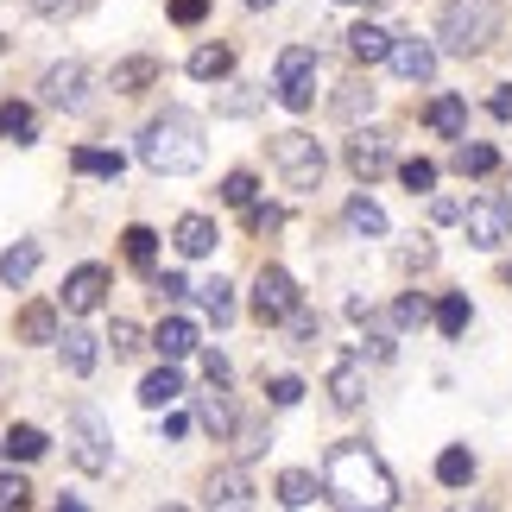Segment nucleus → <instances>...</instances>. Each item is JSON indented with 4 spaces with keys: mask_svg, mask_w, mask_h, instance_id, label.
<instances>
[{
    "mask_svg": "<svg viewBox=\"0 0 512 512\" xmlns=\"http://www.w3.org/2000/svg\"><path fill=\"white\" fill-rule=\"evenodd\" d=\"M323 487H329V500H336V506H392V500H399L386 462L373 456L367 443H336V449H329Z\"/></svg>",
    "mask_w": 512,
    "mask_h": 512,
    "instance_id": "1",
    "label": "nucleus"
},
{
    "mask_svg": "<svg viewBox=\"0 0 512 512\" xmlns=\"http://www.w3.org/2000/svg\"><path fill=\"white\" fill-rule=\"evenodd\" d=\"M209 159V146H203V121L184 108H165L159 121H146L140 133V165L146 171H159V177H190V171H203Z\"/></svg>",
    "mask_w": 512,
    "mask_h": 512,
    "instance_id": "2",
    "label": "nucleus"
},
{
    "mask_svg": "<svg viewBox=\"0 0 512 512\" xmlns=\"http://www.w3.org/2000/svg\"><path fill=\"white\" fill-rule=\"evenodd\" d=\"M437 38L449 57H475L500 38V0H449L437 19Z\"/></svg>",
    "mask_w": 512,
    "mask_h": 512,
    "instance_id": "3",
    "label": "nucleus"
},
{
    "mask_svg": "<svg viewBox=\"0 0 512 512\" xmlns=\"http://www.w3.org/2000/svg\"><path fill=\"white\" fill-rule=\"evenodd\" d=\"M272 89L291 114H304L317 102V45H285L279 51V70H272Z\"/></svg>",
    "mask_w": 512,
    "mask_h": 512,
    "instance_id": "4",
    "label": "nucleus"
},
{
    "mask_svg": "<svg viewBox=\"0 0 512 512\" xmlns=\"http://www.w3.org/2000/svg\"><path fill=\"white\" fill-rule=\"evenodd\" d=\"M272 165L285 171V184H291V190H317V184H323V171H329L323 146L310 140V133H279V140H272Z\"/></svg>",
    "mask_w": 512,
    "mask_h": 512,
    "instance_id": "5",
    "label": "nucleus"
},
{
    "mask_svg": "<svg viewBox=\"0 0 512 512\" xmlns=\"http://www.w3.org/2000/svg\"><path fill=\"white\" fill-rule=\"evenodd\" d=\"M462 228H468V247H481V253L506 247L512 241V196H500V190L475 196V203L462 209Z\"/></svg>",
    "mask_w": 512,
    "mask_h": 512,
    "instance_id": "6",
    "label": "nucleus"
},
{
    "mask_svg": "<svg viewBox=\"0 0 512 512\" xmlns=\"http://www.w3.org/2000/svg\"><path fill=\"white\" fill-rule=\"evenodd\" d=\"M298 304H304L298 279H291L285 266H260V279H253V317L272 329V323H291V310H298Z\"/></svg>",
    "mask_w": 512,
    "mask_h": 512,
    "instance_id": "7",
    "label": "nucleus"
},
{
    "mask_svg": "<svg viewBox=\"0 0 512 512\" xmlns=\"http://www.w3.org/2000/svg\"><path fill=\"white\" fill-rule=\"evenodd\" d=\"M70 443H76V468H83V475H102V468L114 462L108 424H102V411H95V405H76L70 411Z\"/></svg>",
    "mask_w": 512,
    "mask_h": 512,
    "instance_id": "8",
    "label": "nucleus"
},
{
    "mask_svg": "<svg viewBox=\"0 0 512 512\" xmlns=\"http://www.w3.org/2000/svg\"><path fill=\"white\" fill-rule=\"evenodd\" d=\"M386 64L399 70L405 83H430V76H437V45H430V38H411V32H392Z\"/></svg>",
    "mask_w": 512,
    "mask_h": 512,
    "instance_id": "9",
    "label": "nucleus"
},
{
    "mask_svg": "<svg viewBox=\"0 0 512 512\" xmlns=\"http://www.w3.org/2000/svg\"><path fill=\"white\" fill-rule=\"evenodd\" d=\"M108 298V272L102 266H76L64 279V310H76V317H89V310H102Z\"/></svg>",
    "mask_w": 512,
    "mask_h": 512,
    "instance_id": "10",
    "label": "nucleus"
},
{
    "mask_svg": "<svg viewBox=\"0 0 512 512\" xmlns=\"http://www.w3.org/2000/svg\"><path fill=\"white\" fill-rule=\"evenodd\" d=\"M83 83H89V76H83V64H51L38 89H45V102H51V108H70V114H76V108H89Z\"/></svg>",
    "mask_w": 512,
    "mask_h": 512,
    "instance_id": "11",
    "label": "nucleus"
},
{
    "mask_svg": "<svg viewBox=\"0 0 512 512\" xmlns=\"http://www.w3.org/2000/svg\"><path fill=\"white\" fill-rule=\"evenodd\" d=\"M386 165H392V140H386V133H354V140H348V171L361 177V184H373Z\"/></svg>",
    "mask_w": 512,
    "mask_h": 512,
    "instance_id": "12",
    "label": "nucleus"
},
{
    "mask_svg": "<svg viewBox=\"0 0 512 512\" xmlns=\"http://www.w3.org/2000/svg\"><path fill=\"white\" fill-rule=\"evenodd\" d=\"M329 399H336L342 411H361V405H367V373H361V361H354V354L329 367Z\"/></svg>",
    "mask_w": 512,
    "mask_h": 512,
    "instance_id": "13",
    "label": "nucleus"
},
{
    "mask_svg": "<svg viewBox=\"0 0 512 512\" xmlns=\"http://www.w3.org/2000/svg\"><path fill=\"white\" fill-rule=\"evenodd\" d=\"M171 241H177V253H184V260H203V253H215V241H222V234H215L209 215H184V222L171 228Z\"/></svg>",
    "mask_w": 512,
    "mask_h": 512,
    "instance_id": "14",
    "label": "nucleus"
},
{
    "mask_svg": "<svg viewBox=\"0 0 512 512\" xmlns=\"http://www.w3.org/2000/svg\"><path fill=\"white\" fill-rule=\"evenodd\" d=\"M348 51H354V64H386L392 32L373 26V19H361V26H348Z\"/></svg>",
    "mask_w": 512,
    "mask_h": 512,
    "instance_id": "15",
    "label": "nucleus"
},
{
    "mask_svg": "<svg viewBox=\"0 0 512 512\" xmlns=\"http://www.w3.org/2000/svg\"><path fill=\"white\" fill-rule=\"evenodd\" d=\"M424 121H430V133H443V140H462L468 133V102L462 95H437V102L424 108Z\"/></svg>",
    "mask_w": 512,
    "mask_h": 512,
    "instance_id": "16",
    "label": "nucleus"
},
{
    "mask_svg": "<svg viewBox=\"0 0 512 512\" xmlns=\"http://www.w3.org/2000/svg\"><path fill=\"white\" fill-rule=\"evenodd\" d=\"M209 506H253V481L247 468H222V475H209Z\"/></svg>",
    "mask_w": 512,
    "mask_h": 512,
    "instance_id": "17",
    "label": "nucleus"
},
{
    "mask_svg": "<svg viewBox=\"0 0 512 512\" xmlns=\"http://www.w3.org/2000/svg\"><path fill=\"white\" fill-rule=\"evenodd\" d=\"M152 348H159L165 361H184V354H196V323H184V317H165L159 329H152Z\"/></svg>",
    "mask_w": 512,
    "mask_h": 512,
    "instance_id": "18",
    "label": "nucleus"
},
{
    "mask_svg": "<svg viewBox=\"0 0 512 512\" xmlns=\"http://www.w3.org/2000/svg\"><path fill=\"white\" fill-rule=\"evenodd\" d=\"M146 83H159V57H127V64L108 70V89H121V95H140Z\"/></svg>",
    "mask_w": 512,
    "mask_h": 512,
    "instance_id": "19",
    "label": "nucleus"
},
{
    "mask_svg": "<svg viewBox=\"0 0 512 512\" xmlns=\"http://www.w3.org/2000/svg\"><path fill=\"white\" fill-rule=\"evenodd\" d=\"M177 399H184V380H177L171 367H159V373H146V380H140V405H146V411H165V405H177Z\"/></svg>",
    "mask_w": 512,
    "mask_h": 512,
    "instance_id": "20",
    "label": "nucleus"
},
{
    "mask_svg": "<svg viewBox=\"0 0 512 512\" xmlns=\"http://www.w3.org/2000/svg\"><path fill=\"white\" fill-rule=\"evenodd\" d=\"M0 140L32 146V140H38V114H32L26 102H0Z\"/></svg>",
    "mask_w": 512,
    "mask_h": 512,
    "instance_id": "21",
    "label": "nucleus"
},
{
    "mask_svg": "<svg viewBox=\"0 0 512 512\" xmlns=\"http://www.w3.org/2000/svg\"><path fill=\"white\" fill-rule=\"evenodd\" d=\"M228 70H234V51L228 45H196L190 51V76H196V83H222Z\"/></svg>",
    "mask_w": 512,
    "mask_h": 512,
    "instance_id": "22",
    "label": "nucleus"
},
{
    "mask_svg": "<svg viewBox=\"0 0 512 512\" xmlns=\"http://www.w3.org/2000/svg\"><path fill=\"white\" fill-rule=\"evenodd\" d=\"M279 500L285 506H317V500H329V487L317 475H304V468H291V475H279Z\"/></svg>",
    "mask_w": 512,
    "mask_h": 512,
    "instance_id": "23",
    "label": "nucleus"
},
{
    "mask_svg": "<svg viewBox=\"0 0 512 512\" xmlns=\"http://www.w3.org/2000/svg\"><path fill=\"white\" fill-rule=\"evenodd\" d=\"M57 348H64V367L76 373V380H83V373H95V336H89V329H64V336H57Z\"/></svg>",
    "mask_w": 512,
    "mask_h": 512,
    "instance_id": "24",
    "label": "nucleus"
},
{
    "mask_svg": "<svg viewBox=\"0 0 512 512\" xmlns=\"http://www.w3.org/2000/svg\"><path fill=\"white\" fill-rule=\"evenodd\" d=\"M196 418H203V430H215V443H222V437H234V405L222 399V386L196 399Z\"/></svg>",
    "mask_w": 512,
    "mask_h": 512,
    "instance_id": "25",
    "label": "nucleus"
},
{
    "mask_svg": "<svg viewBox=\"0 0 512 512\" xmlns=\"http://www.w3.org/2000/svg\"><path fill=\"white\" fill-rule=\"evenodd\" d=\"M449 165H456L462 177H487V171H500V152L487 146V140H462V146H456V159H449Z\"/></svg>",
    "mask_w": 512,
    "mask_h": 512,
    "instance_id": "26",
    "label": "nucleus"
},
{
    "mask_svg": "<svg viewBox=\"0 0 512 512\" xmlns=\"http://www.w3.org/2000/svg\"><path fill=\"white\" fill-rule=\"evenodd\" d=\"M19 336H26V342H57V336H64V329H57V310L51 304H26V310H19Z\"/></svg>",
    "mask_w": 512,
    "mask_h": 512,
    "instance_id": "27",
    "label": "nucleus"
},
{
    "mask_svg": "<svg viewBox=\"0 0 512 512\" xmlns=\"http://www.w3.org/2000/svg\"><path fill=\"white\" fill-rule=\"evenodd\" d=\"M342 222L361 234V241H380V234H386V215H380V203H367V196H354V203L342 209Z\"/></svg>",
    "mask_w": 512,
    "mask_h": 512,
    "instance_id": "28",
    "label": "nucleus"
},
{
    "mask_svg": "<svg viewBox=\"0 0 512 512\" xmlns=\"http://www.w3.org/2000/svg\"><path fill=\"white\" fill-rule=\"evenodd\" d=\"M32 272H38V247L32 241H19V247L0 253V285H26Z\"/></svg>",
    "mask_w": 512,
    "mask_h": 512,
    "instance_id": "29",
    "label": "nucleus"
},
{
    "mask_svg": "<svg viewBox=\"0 0 512 512\" xmlns=\"http://www.w3.org/2000/svg\"><path fill=\"white\" fill-rule=\"evenodd\" d=\"M70 165L83 171V177H108V184H114V177H121V152H102V146H76V152H70Z\"/></svg>",
    "mask_w": 512,
    "mask_h": 512,
    "instance_id": "30",
    "label": "nucleus"
},
{
    "mask_svg": "<svg viewBox=\"0 0 512 512\" xmlns=\"http://www.w3.org/2000/svg\"><path fill=\"white\" fill-rule=\"evenodd\" d=\"M468 323H475V304H468L462 291H449V298L437 304V329H443V336H462Z\"/></svg>",
    "mask_w": 512,
    "mask_h": 512,
    "instance_id": "31",
    "label": "nucleus"
},
{
    "mask_svg": "<svg viewBox=\"0 0 512 512\" xmlns=\"http://www.w3.org/2000/svg\"><path fill=\"white\" fill-rule=\"evenodd\" d=\"M7 449H13L19 462H38V456L51 449V437H45L38 424H13V430H7Z\"/></svg>",
    "mask_w": 512,
    "mask_h": 512,
    "instance_id": "32",
    "label": "nucleus"
},
{
    "mask_svg": "<svg viewBox=\"0 0 512 512\" xmlns=\"http://www.w3.org/2000/svg\"><path fill=\"white\" fill-rule=\"evenodd\" d=\"M437 481L443 487H468V481H475V456H468V449H443V456H437Z\"/></svg>",
    "mask_w": 512,
    "mask_h": 512,
    "instance_id": "33",
    "label": "nucleus"
},
{
    "mask_svg": "<svg viewBox=\"0 0 512 512\" xmlns=\"http://www.w3.org/2000/svg\"><path fill=\"white\" fill-rule=\"evenodd\" d=\"M196 298H203V310H209L215 323H228V317H234V285H228V279H209V285H196Z\"/></svg>",
    "mask_w": 512,
    "mask_h": 512,
    "instance_id": "34",
    "label": "nucleus"
},
{
    "mask_svg": "<svg viewBox=\"0 0 512 512\" xmlns=\"http://www.w3.org/2000/svg\"><path fill=\"white\" fill-rule=\"evenodd\" d=\"M260 102H266V89H253V83H228L222 95H215V108H222V114H253Z\"/></svg>",
    "mask_w": 512,
    "mask_h": 512,
    "instance_id": "35",
    "label": "nucleus"
},
{
    "mask_svg": "<svg viewBox=\"0 0 512 512\" xmlns=\"http://www.w3.org/2000/svg\"><path fill=\"white\" fill-rule=\"evenodd\" d=\"M430 317H437V310L424 304V291H405V298L392 304V323H399V329H424Z\"/></svg>",
    "mask_w": 512,
    "mask_h": 512,
    "instance_id": "36",
    "label": "nucleus"
},
{
    "mask_svg": "<svg viewBox=\"0 0 512 512\" xmlns=\"http://www.w3.org/2000/svg\"><path fill=\"white\" fill-rule=\"evenodd\" d=\"M253 190H260V184H253V171H228V177H222V203H228V209H247Z\"/></svg>",
    "mask_w": 512,
    "mask_h": 512,
    "instance_id": "37",
    "label": "nucleus"
},
{
    "mask_svg": "<svg viewBox=\"0 0 512 512\" xmlns=\"http://www.w3.org/2000/svg\"><path fill=\"white\" fill-rule=\"evenodd\" d=\"M336 114H342V121H361V114H373V89H361V83H348V89L336 95Z\"/></svg>",
    "mask_w": 512,
    "mask_h": 512,
    "instance_id": "38",
    "label": "nucleus"
},
{
    "mask_svg": "<svg viewBox=\"0 0 512 512\" xmlns=\"http://www.w3.org/2000/svg\"><path fill=\"white\" fill-rule=\"evenodd\" d=\"M399 177H405V190H411V196H430V190H437V165H430V159L399 165Z\"/></svg>",
    "mask_w": 512,
    "mask_h": 512,
    "instance_id": "39",
    "label": "nucleus"
},
{
    "mask_svg": "<svg viewBox=\"0 0 512 512\" xmlns=\"http://www.w3.org/2000/svg\"><path fill=\"white\" fill-rule=\"evenodd\" d=\"M121 241H127V260L146 272V266H152V247H159V234H152V228H127Z\"/></svg>",
    "mask_w": 512,
    "mask_h": 512,
    "instance_id": "40",
    "label": "nucleus"
},
{
    "mask_svg": "<svg viewBox=\"0 0 512 512\" xmlns=\"http://www.w3.org/2000/svg\"><path fill=\"white\" fill-rule=\"evenodd\" d=\"M247 228L253 234H279L285 228V209L279 203H247Z\"/></svg>",
    "mask_w": 512,
    "mask_h": 512,
    "instance_id": "41",
    "label": "nucleus"
},
{
    "mask_svg": "<svg viewBox=\"0 0 512 512\" xmlns=\"http://www.w3.org/2000/svg\"><path fill=\"white\" fill-rule=\"evenodd\" d=\"M266 399H272V405H298V399H304V380H298V373H279V380L266 386Z\"/></svg>",
    "mask_w": 512,
    "mask_h": 512,
    "instance_id": "42",
    "label": "nucleus"
},
{
    "mask_svg": "<svg viewBox=\"0 0 512 512\" xmlns=\"http://www.w3.org/2000/svg\"><path fill=\"white\" fill-rule=\"evenodd\" d=\"M32 500V487L19 481V475H0V512H13V506H26Z\"/></svg>",
    "mask_w": 512,
    "mask_h": 512,
    "instance_id": "43",
    "label": "nucleus"
},
{
    "mask_svg": "<svg viewBox=\"0 0 512 512\" xmlns=\"http://www.w3.org/2000/svg\"><path fill=\"white\" fill-rule=\"evenodd\" d=\"M291 336H298V342H317L323 336V317H310V310L298 304V310H291Z\"/></svg>",
    "mask_w": 512,
    "mask_h": 512,
    "instance_id": "44",
    "label": "nucleus"
},
{
    "mask_svg": "<svg viewBox=\"0 0 512 512\" xmlns=\"http://www.w3.org/2000/svg\"><path fill=\"white\" fill-rule=\"evenodd\" d=\"M108 342H114V354H121V361H127V354H140V348H146V342H140V329H133V323H114V336H108Z\"/></svg>",
    "mask_w": 512,
    "mask_h": 512,
    "instance_id": "45",
    "label": "nucleus"
},
{
    "mask_svg": "<svg viewBox=\"0 0 512 512\" xmlns=\"http://www.w3.org/2000/svg\"><path fill=\"white\" fill-rule=\"evenodd\" d=\"M203 373H209V386H228V380H234V367H228V354H222V348H209V354H203Z\"/></svg>",
    "mask_w": 512,
    "mask_h": 512,
    "instance_id": "46",
    "label": "nucleus"
},
{
    "mask_svg": "<svg viewBox=\"0 0 512 512\" xmlns=\"http://www.w3.org/2000/svg\"><path fill=\"white\" fill-rule=\"evenodd\" d=\"M203 13H209V0H171V19H177V26H196Z\"/></svg>",
    "mask_w": 512,
    "mask_h": 512,
    "instance_id": "47",
    "label": "nucleus"
},
{
    "mask_svg": "<svg viewBox=\"0 0 512 512\" xmlns=\"http://www.w3.org/2000/svg\"><path fill=\"white\" fill-rule=\"evenodd\" d=\"M26 7H32V13H45V19H64V13L83 7V0H26Z\"/></svg>",
    "mask_w": 512,
    "mask_h": 512,
    "instance_id": "48",
    "label": "nucleus"
},
{
    "mask_svg": "<svg viewBox=\"0 0 512 512\" xmlns=\"http://www.w3.org/2000/svg\"><path fill=\"white\" fill-rule=\"evenodd\" d=\"M430 222H462V209L449 196H430Z\"/></svg>",
    "mask_w": 512,
    "mask_h": 512,
    "instance_id": "49",
    "label": "nucleus"
},
{
    "mask_svg": "<svg viewBox=\"0 0 512 512\" xmlns=\"http://www.w3.org/2000/svg\"><path fill=\"white\" fill-rule=\"evenodd\" d=\"M159 298H171V304H177V298H190V285L177 279V272H165V279H159Z\"/></svg>",
    "mask_w": 512,
    "mask_h": 512,
    "instance_id": "50",
    "label": "nucleus"
},
{
    "mask_svg": "<svg viewBox=\"0 0 512 512\" xmlns=\"http://www.w3.org/2000/svg\"><path fill=\"white\" fill-rule=\"evenodd\" d=\"M487 114H494V121H512V89H494V102H487Z\"/></svg>",
    "mask_w": 512,
    "mask_h": 512,
    "instance_id": "51",
    "label": "nucleus"
},
{
    "mask_svg": "<svg viewBox=\"0 0 512 512\" xmlns=\"http://www.w3.org/2000/svg\"><path fill=\"white\" fill-rule=\"evenodd\" d=\"M247 7H279V0H247Z\"/></svg>",
    "mask_w": 512,
    "mask_h": 512,
    "instance_id": "52",
    "label": "nucleus"
},
{
    "mask_svg": "<svg viewBox=\"0 0 512 512\" xmlns=\"http://www.w3.org/2000/svg\"><path fill=\"white\" fill-rule=\"evenodd\" d=\"M0 57H7V32H0Z\"/></svg>",
    "mask_w": 512,
    "mask_h": 512,
    "instance_id": "53",
    "label": "nucleus"
},
{
    "mask_svg": "<svg viewBox=\"0 0 512 512\" xmlns=\"http://www.w3.org/2000/svg\"><path fill=\"white\" fill-rule=\"evenodd\" d=\"M0 449H7V437H0Z\"/></svg>",
    "mask_w": 512,
    "mask_h": 512,
    "instance_id": "54",
    "label": "nucleus"
},
{
    "mask_svg": "<svg viewBox=\"0 0 512 512\" xmlns=\"http://www.w3.org/2000/svg\"><path fill=\"white\" fill-rule=\"evenodd\" d=\"M348 7H354V0H348Z\"/></svg>",
    "mask_w": 512,
    "mask_h": 512,
    "instance_id": "55",
    "label": "nucleus"
}]
</instances>
